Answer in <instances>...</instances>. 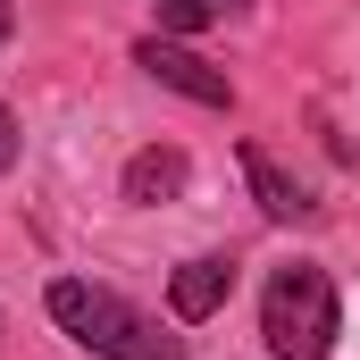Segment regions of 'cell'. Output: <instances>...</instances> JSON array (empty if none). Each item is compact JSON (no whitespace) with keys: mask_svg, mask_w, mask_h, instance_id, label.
<instances>
[{"mask_svg":"<svg viewBox=\"0 0 360 360\" xmlns=\"http://www.w3.org/2000/svg\"><path fill=\"white\" fill-rule=\"evenodd\" d=\"M42 310L59 319V335H76L101 360H184V335H168L151 310H134L117 285H92V276H51Z\"/></svg>","mask_w":360,"mask_h":360,"instance_id":"obj_1","label":"cell"},{"mask_svg":"<svg viewBox=\"0 0 360 360\" xmlns=\"http://www.w3.org/2000/svg\"><path fill=\"white\" fill-rule=\"evenodd\" d=\"M344 335V302H335V276L319 260H285L260 285V344L269 360H327Z\"/></svg>","mask_w":360,"mask_h":360,"instance_id":"obj_2","label":"cell"},{"mask_svg":"<svg viewBox=\"0 0 360 360\" xmlns=\"http://www.w3.org/2000/svg\"><path fill=\"white\" fill-rule=\"evenodd\" d=\"M134 68H143L151 84H168V92H184V101H201V109H235L226 68H210L201 51H184L176 34H143V42H134Z\"/></svg>","mask_w":360,"mask_h":360,"instance_id":"obj_3","label":"cell"},{"mask_svg":"<svg viewBox=\"0 0 360 360\" xmlns=\"http://www.w3.org/2000/svg\"><path fill=\"white\" fill-rule=\"evenodd\" d=\"M226 293H235V252H201V260H184V269L168 276V310H176L184 327L218 319V310H226Z\"/></svg>","mask_w":360,"mask_h":360,"instance_id":"obj_4","label":"cell"},{"mask_svg":"<svg viewBox=\"0 0 360 360\" xmlns=\"http://www.w3.org/2000/svg\"><path fill=\"white\" fill-rule=\"evenodd\" d=\"M184 184H193V160H184L176 143H143V151L126 160L117 193H126L134 210H160V201H184Z\"/></svg>","mask_w":360,"mask_h":360,"instance_id":"obj_5","label":"cell"},{"mask_svg":"<svg viewBox=\"0 0 360 360\" xmlns=\"http://www.w3.org/2000/svg\"><path fill=\"white\" fill-rule=\"evenodd\" d=\"M243 176H252V201H260V218H276V226H293V218H310L319 201L302 193V176H285L260 143H243Z\"/></svg>","mask_w":360,"mask_h":360,"instance_id":"obj_6","label":"cell"},{"mask_svg":"<svg viewBox=\"0 0 360 360\" xmlns=\"http://www.w3.org/2000/svg\"><path fill=\"white\" fill-rule=\"evenodd\" d=\"M151 8H160V34H210V25L243 17L252 0H151Z\"/></svg>","mask_w":360,"mask_h":360,"instance_id":"obj_7","label":"cell"},{"mask_svg":"<svg viewBox=\"0 0 360 360\" xmlns=\"http://www.w3.org/2000/svg\"><path fill=\"white\" fill-rule=\"evenodd\" d=\"M17 151H25V143H17V117H8V101H0V176L17 168Z\"/></svg>","mask_w":360,"mask_h":360,"instance_id":"obj_8","label":"cell"},{"mask_svg":"<svg viewBox=\"0 0 360 360\" xmlns=\"http://www.w3.org/2000/svg\"><path fill=\"white\" fill-rule=\"evenodd\" d=\"M8 34H17V8H8V0H0V42H8Z\"/></svg>","mask_w":360,"mask_h":360,"instance_id":"obj_9","label":"cell"}]
</instances>
